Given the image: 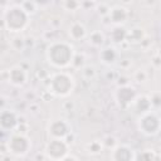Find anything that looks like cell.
Returning <instances> with one entry per match:
<instances>
[{"mask_svg": "<svg viewBox=\"0 0 161 161\" xmlns=\"http://www.w3.org/2000/svg\"><path fill=\"white\" fill-rule=\"evenodd\" d=\"M74 77L68 72H59L52 75L48 89L49 93L57 97H67L74 89Z\"/></svg>", "mask_w": 161, "mask_h": 161, "instance_id": "3957f363", "label": "cell"}, {"mask_svg": "<svg viewBox=\"0 0 161 161\" xmlns=\"http://www.w3.org/2000/svg\"><path fill=\"white\" fill-rule=\"evenodd\" d=\"M138 130L146 136H155L161 131V118L156 112L148 111L140 116Z\"/></svg>", "mask_w": 161, "mask_h": 161, "instance_id": "277c9868", "label": "cell"}, {"mask_svg": "<svg viewBox=\"0 0 161 161\" xmlns=\"http://www.w3.org/2000/svg\"><path fill=\"white\" fill-rule=\"evenodd\" d=\"M45 155L48 158L52 160H64V157L68 155V143L64 141V138H52L47 147H45Z\"/></svg>", "mask_w": 161, "mask_h": 161, "instance_id": "8992f818", "label": "cell"}, {"mask_svg": "<svg viewBox=\"0 0 161 161\" xmlns=\"http://www.w3.org/2000/svg\"><path fill=\"white\" fill-rule=\"evenodd\" d=\"M63 6L68 11H75L80 6V3H79V0H64Z\"/></svg>", "mask_w": 161, "mask_h": 161, "instance_id": "d6986e66", "label": "cell"}, {"mask_svg": "<svg viewBox=\"0 0 161 161\" xmlns=\"http://www.w3.org/2000/svg\"><path fill=\"white\" fill-rule=\"evenodd\" d=\"M1 128L3 130H14L18 126V118L16 114L13 111H3L1 112V118H0Z\"/></svg>", "mask_w": 161, "mask_h": 161, "instance_id": "7c38bea8", "label": "cell"}, {"mask_svg": "<svg viewBox=\"0 0 161 161\" xmlns=\"http://www.w3.org/2000/svg\"><path fill=\"white\" fill-rule=\"evenodd\" d=\"M127 38L132 39V42H140V40L142 42V39H143V31L140 28H133L131 30V33H127Z\"/></svg>", "mask_w": 161, "mask_h": 161, "instance_id": "ac0fdd59", "label": "cell"}, {"mask_svg": "<svg viewBox=\"0 0 161 161\" xmlns=\"http://www.w3.org/2000/svg\"><path fill=\"white\" fill-rule=\"evenodd\" d=\"M69 36L72 40H75V42H80L82 39L86 38L87 35V30L84 28V25L79 21H74L72 23V25L69 26Z\"/></svg>", "mask_w": 161, "mask_h": 161, "instance_id": "4fadbf2b", "label": "cell"}, {"mask_svg": "<svg viewBox=\"0 0 161 161\" xmlns=\"http://www.w3.org/2000/svg\"><path fill=\"white\" fill-rule=\"evenodd\" d=\"M150 101H151V107L155 108V109H158L161 108V93H155L150 97Z\"/></svg>", "mask_w": 161, "mask_h": 161, "instance_id": "44dd1931", "label": "cell"}, {"mask_svg": "<svg viewBox=\"0 0 161 161\" xmlns=\"http://www.w3.org/2000/svg\"><path fill=\"white\" fill-rule=\"evenodd\" d=\"M47 59L54 68H67L72 65L73 58L75 55L74 48L67 42H54L47 49Z\"/></svg>", "mask_w": 161, "mask_h": 161, "instance_id": "6da1fadb", "label": "cell"}, {"mask_svg": "<svg viewBox=\"0 0 161 161\" xmlns=\"http://www.w3.org/2000/svg\"><path fill=\"white\" fill-rule=\"evenodd\" d=\"M69 132L70 125L63 118L53 119L48 126V133L49 136H52V138H64L69 135Z\"/></svg>", "mask_w": 161, "mask_h": 161, "instance_id": "ba28073f", "label": "cell"}, {"mask_svg": "<svg viewBox=\"0 0 161 161\" xmlns=\"http://www.w3.org/2000/svg\"><path fill=\"white\" fill-rule=\"evenodd\" d=\"M136 80H137V82H143V80H146V73H145L143 70H138V72L136 73Z\"/></svg>", "mask_w": 161, "mask_h": 161, "instance_id": "603a6c76", "label": "cell"}, {"mask_svg": "<svg viewBox=\"0 0 161 161\" xmlns=\"http://www.w3.org/2000/svg\"><path fill=\"white\" fill-rule=\"evenodd\" d=\"M133 104H135L136 111L138 112L140 116L143 114V113H146V112H148V111H151V108H152L151 107L150 97H147V96H140V97H137L135 99Z\"/></svg>", "mask_w": 161, "mask_h": 161, "instance_id": "5bb4252c", "label": "cell"}, {"mask_svg": "<svg viewBox=\"0 0 161 161\" xmlns=\"http://www.w3.org/2000/svg\"><path fill=\"white\" fill-rule=\"evenodd\" d=\"M99 59L104 64H113L116 62V59H117L116 49L114 48H104L99 54Z\"/></svg>", "mask_w": 161, "mask_h": 161, "instance_id": "9a60e30c", "label": "cell"}, {"mask_svg": "<svg viewBox=\"0 0 161 161\" xmlns=\"http://www.w3.org/2000/svg\"><path fill=\"white\" fill-rule=\"evenodd\" d=\"M87 150H88L89 153H99L102 151V143L98 142V141H93L88 145Z\"/></svg>", "mask_w": 161, "mask_h": 161, "instance_id": "ffe728a7", "label": "cell"}, {"mask_svg": "<svg viewBox=\"0 0 161 161\" xmlns=\"http://www.w3.org/2000/svg\"><path fill=\"white\" fill-rule=\"evenodd\" d=\"M82 72H83V74H84L87 78H91V77H93V75H94V73H96L93 67H84Z\"/></svg>", "mask_w": 161, "mask_h": 161, "instance_id": "7402d4cb", "label": "cell"}, {"mask_svg": "<svg viewBox=\"0 0 161 161\" xmlns=\"http://www.w3.org/2000/svg\"><path fill=\"white\" fill-rule=\"evenodd\" d=\"M87 1H93V0H87Z\"/></svg>", "mask_w": 161, "mask_h": 161, "instance_id": "d4e9b609", "label": "cell"}, {"mask_svg": "<svg viewBox=\"0 0 161 161\" xmlns=\"http://www.w3.org/2000/svg\"><path fill=\"white\" fill-rule=\"evenodd\" d=\"M30 148H31V142L24 133H13L10 136L8 142V150L14 156L23 157L29 152Z\"/></svg>", "mask_w": 161, "mask_h": 161, "instance_id": "5b68a950", "label": "cell"}, {"mask_svg": "<svg viewBox=\"0 0 161 161\" xmlns=\"http://www.w3.org/2000/svg\"><path fill=\"white\" fill-rule=\"evenodd\" d=\"M122 1H123V3H125V4H128V3H131V1H132V0H122Z\"/></svg>", "mask_w": 161, "mask_h": 161, "instance_id": "cb8c5ba5", "label": "cell"}, {"mask_svg": "<svg viewBox=\"0 0 161 161\" xmlns=\"http://www.w3.org/2000/svg\"><path fill=\"white\" fill-rule=\"evenodd\" d=\"M111 38L114 43H122L127 38V31L123 28H121V25H116V28L111 33Z\"/></svg>", "mask_w": 161, "mask_h": 161, "instance_id": "2e32d148", "label": "cell"}, {"mask_svg": "<svg viewBox=\"0 0 161 161\" xmlns=\"http://www.w3.org/2000/svg\"><path fill=\"white\" fill-rule=\"evenodd\" d=\"M127 16H128V13H127L126 8L119 6V5L111 8L109 13H108V18H109L111 23L114 25H122L123 23H126Z\"/></svg>", "mask_w": 161, "mask_h": 161, "instance_id": "8fae6325", "label": "cell"}, {"mask_svg": "<svg viewBox=\"0 0 161 161\" xmlns=\"http://www.w3.org/2000/svg\"><path fill=\"white\" fill-rule=\"evenodd\" d=\"M29 14L25 11V9L20 5H13L6 11H4L3 24L5 28L9 29V31L18 33L21 31L28 25Z\"/></svg>", "mask_w": 161, "mask_h": 161, "instance_id": "7a4b0ae2", "label": "cell"}, {"mask_svg": "<svg viewBox=\"0 0 161 161\" xmlns=\"http://www.w3.org/2000/svg\"><path fill=\"white\" fill-rule=\"evenodd\" d=\"M116 101L121 107H128L130 104H132L135 102V99L137 98L136 94V89L128 84H123L121 87L117 88L116 91Z\"/></svg>", "mask_w": 161, "mask_h": 161, "instance_id": "52a82bcc", "label": "cell"}, {"mask_svg": "<svg viewBox=\"0 0 161 161\" xmlns=\"http://www.w3.org/2000/svg\"><path fill=\"white\" fill-rule=\"evenodd\" d=\"M103 42H104V35L99 30L93 31L89 35V44H92L93 47H101L103 44Z\"/></svg>", "mask_w": 161, "mask_h": 161, "instance_id": "e0dca14e", "label": "cell"}, {"mask_svg": "<svg viewBox=\"0 0 161 161\" xmlns=\"http://www.w3.org/2000/svg\"><path fill=\"white\" fill-rule=\"evenodd\" d=\"M9 82L15 87H21L28 80V73L19 65H15L9 69Z\"/></svg>", "mask_w": 161, "mask_h": 161, "instance_id": "9c48e42d", "label": "cell"}, {"mask_svg": "<svg viewBox=\"0 0 161 161\" xmlns=\"http://www.w3.org/2000/svg\"><path fill=\"white\" fill-rule=\"evenodd\" d=\"M111 158L112 160H117V161H121V160H136V153L127 145H116L112 148Z\"/></svg>", "mask_w": 161, "mask_h": 161, "instance_id": "30bf717a", "label": "cell"}]
</instances>
